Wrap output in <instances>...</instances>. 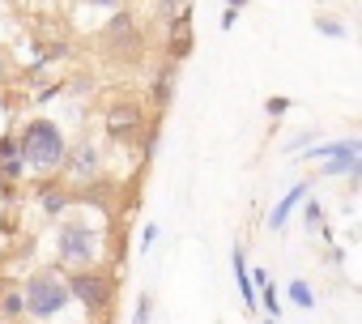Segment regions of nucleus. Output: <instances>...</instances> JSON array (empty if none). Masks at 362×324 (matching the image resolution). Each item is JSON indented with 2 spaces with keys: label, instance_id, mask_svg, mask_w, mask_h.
Wrapping results in <instances>:
<instances>
[{
  "label": "nucleus",
  "instance_id": "1",
  "mask_svg": "<svg viewBox=\"0 0 362 324\" xmlns=\"http://www.w3.org/2000/svg\"><path fill=\"white\" fill-rule=\"evenodd\" d=\"M18 290H22V303H26V320L30 324H56L73 307V294H69V282H64V269L60 265H39L35 273L22 277Z\"/></svg>",
  "mask_w": 362,
  "mask_h": 324
},
{
  "label": "nucleus",
  "instance_id": "2",
  "mask_svg": "<svg viewBox=\"0 0 362 324\" xmlns=\"http://www.w3.org/2000/svg\"><path fill=\"white\" fill-rule=\"evenodd\" d=\"M18 149L26 158V171L35 175H56L60 162H64V149H69V137L60 128V120L52 115H35L18 128Z\"/></svg>",
  "mask_w": 362,
  "mask_h": 324
},
{
  "label": "nucleus",
  "instance_id": "3",
  "mask_svg": "<svg viewBox=\"0 0 362 324\" xmlns=\"http://www.w3.org/2000/svg\"><path fill=\"white\" fill-rule=\"evenodd\" d=\"M56 260L60 269H86V265H103V231L81 218V214H64L56 218Z\"/></svg>",
  "mask_w": 362,
  "mask_h": 324
},
{
  "label": "nucleus",
  "instance_id": "4",
  "mask_svg": "<svg viewBox=\"0 0 362 324\" xmlns=\"http://www.w3.org/2000/svg\"><path fill=\"white\" fill-rule=\"evenodd\" d=\"M64 282H69V294H73V307L86 311V320H103L111 307H115V277L103 269V265H86V269H64Z\"/></svg>",
  "mask_w": 362,
  "mask_h": 324
},
{
  "label": "nucleus",
  "instance_id": "5",
  "mask_svg": "<svg viewBox=\"0 0 362 324\" xmlns=\"http://www.w3.org/2000/svg\"><path fill=\"white\" fill-rule=\"evenodd\" d=\"M56 175L69 180V184H77V188L98 184V180H103V145H98L94 137H77V141H69L64 162H60V171H56Z\"/></svg>",
  "mask_w": 362,
  "mask_h": 324
},
{
  "label": "nucleus",
  "instance_id": "6",
  "mask_svg": "<svg viewBox=\"0 0 362 324\" xmlns=\"http://www.w3.org/2000/svg\"><path fill=\"white\" fill-rule=\"evenodd\" d=\"M103 47L115 56V60H136L141 47H145V35H141V22L128 13V9H115L111 22L103 26Z\"/></svg>",
  "mask_w": 362,
  "mask_h": 324
},
{
  "label": "nucleus",
  "instance_id": "7",
  "mask_svg": "<svg viewBox=\"0 0 362 324\" xmlns=\"http://www.w3.org/2000/svg\"><path fill=\"white\" fill-rule=\"evenodd\" d=\"M103 128H107V137L115 141V145H136L141 137H145V111H141V103H132V98H115L107 111H103Z\"/></svg>",
  "mask_w": 362,
  "mask_h": 324
},
{
  "label": "nucleus",
  "instance_id": "8",
  "mask_svg": "<svg viewBox=\"0 0 362 324\" xmlns=\"http://www.w3.org/2000/svg\"><path fill=\"white\" fill-rule=\"evenodd\" d=\"M35 197H39V209H43L47 218H64V214H69V205H73V197H69V188H64V180H60V175H39Z\"/></svg>",
  "mask_w": 362,
  "mask_h": 324
},
{
  "label": "nucleus",
  "instance_id": "9",
  "mask_svg": "<svg viewBox=\"0 0 362 324\" xmlns=\"http://www.w3.org/2000/svg\"><path fill=\"white\" fill-rule=\"evenodd\" d=\"M26 175H30V171H26V158H22V149H18V132H5V137H0V184L18 188Z\"/></svg>",
  "mask_w": 362,
  "mask_h": 324
},
{
  "label": "nucleus",
  "instance_id": "10",
  "mask_svg": "<svg viewBox=\"0 0 362 324\" xmlns=\"http://www.w3.org/2000/svg\"><path fill=\"white\" fill-rule=\"evenodd\" d=\"M307 197H311V180H294V184L286 188V197H281V201L269 209V231H286L290 214H294V209H298Z\"/></svg>",
  "mask_w": 362,
  "mask_h": 324
},
{
  "label": "nucleus",
  "instance_id": "11",
  "mask_svg": "<svg viewBox=\"0 0 362 324\" xmlns=\"http://www.w3.org/2000/svg\"><path fill=\"white\" fill-rule=\"evenodd\" d=\"M230 269H235V282H239V299H243V311L247 316H260V303H256V286H252V277H247V252H243V243H235L230 248Z\"/></svg>",
  "mask_w": 362,
  "mask_h": 324
},
{
  "label": "nucleus",
  "instance_id": "12",
  "mask_svg": "<svg viewBox=\"0 0 362 324\" xmlns=\"http://www.w3.org/2000/svg\"><path fill=\"white\" fill-rule=\"evenodd\" d=\"M0 320H9V324L26 320V303H22V290H18V286H5V290H0Z\"/></svg>",
  "mask_w": 362,
  "mask_h": 324
},
{
  "label": "nucleus",
  "instance_id": "13",
  "mask_svg": "<svg viewBox=\"0 0 362 324\" xmlns=\"http://www.w3.org/2000/svg\"><path fill=\"white\" fill-rule=\"evenodd\" d=\"M358 158H362V154H337V158H324V162H320V175H324V180H345Z\"/></svg>",
  "mask_w": 362,
  "mask_h": 324
},
{
  "label": "nucleus",
  "instance_id": "14",
  "mask_svg": "<svg viewBox=\"0 0 362 324\" xmlns=\"http://www.w3.org/2000/svg\"><path fill=\"white\" fill-rule=\"evenodd\" d=\"M286 299H290L294 307H303V311H311V307H315V290H311V282H307V277H294V282L286 286Z\"/></svg>",
  "mask_w": 362,
  "mask_h": 324
},
{
  "label": "nucleus",
  "instance_id": "15",
  "mask_svg": "<svg viewBox=\"0 0 362 324\" xmlns=\"http://www.w3.org/2000/svg\"><path fill=\"white\" fill-rule=\"evenodd\" d=\"M170 94H175V64H166V69H162V77L153 81V107L162 111V107L170 103Z\"/></svg>",
  "mask_w": 362,
  "mask_h": 324
},
{
  "label": "nucleus",
  "instance_id": "16",
  "mask_svg": "<svg viewBox=\"0 0 362 324\" xmlns=\"http://www.w3.org/2000/svg\"><path fill=\"white\" fill-rule=\"evenodd\" d=\"M303 226H307L311 235H320V231H324V205H320L315 197H307V201H303Z\"/></svg>",
  "mask_w": 362,
  "mask_h": 324
},
{
  "label": "nucleus",
  "instance_id": "17",
  "mask_svg": "<svg viewBox=\"0 0 362 324\" xmlns=\"http://www.w3.org/2000/svg\"><path fill=\"white\" fill-rule=\"evenodd\" d=\"M256 303H264V316H273V320H281V311H286V307H281V294H277V286H273V277L260 286V299H256Z\"/></svg>",
  "mask_w": 362,
  "mask_h": 324
},
{
  "label": "nucleus",
  "instance_id": "18",
  "mask_svg": "<svg viewBox=\"0 0 362 324\" xmlns=\"http://www.w3.org/2000/svg\"><path fill=\"white\" fill-rule=\"evenodd\" d=\"M315 30H320L324 39H345V35H349V30H345V22H341V18H328V13H320V18H315Z\"/></svg>",
  "mask_w": 362,
  "mask_h": 324
},
{
  "label": "nucleus",
  "instance_id": "19",
  "mask_svg": "<svg viewBox=\"0 0 362 324\" xmlns=\"http://www.w3.org/2000/svg\"><path fill=\"white\" fill-rule=\"evenodd\" d=\"M315 141H320V128H303V132H294L281 149H286V154H303V149H307V145H315Z\"/></svg>",
  "mask_w": 362,
  "mask_h": 324
},
{
  "label": "nucleus",
  "instance_id": "20",
  "mask_svg": "<svg viewBox=\"0 0 362 324\" xmlns=\"http://www.w3.org/2000/svg\"><path fill=\"white\" fill-rule=\"evenodd\" d=\"M132 324H153V294H136V307H132Z\"/></svg>",
  "mask_w": 362,
  "mask_h": 324
},
{
  "label": "nucleus",
  "instance_id": "21",
  "mask_svg": "<svg viewBox=\"0 0 362 324\" xmlns=\"http://www.w3.org/2000/svg\"><path fill=\"white\" fill-rule=\"evenodd\" d=\"M290 107H294V98H286V94H273V98H264V115H269V120H281Z\"/></svg>",
  "mask_w": 362,
  "mask_h": 324
},
{
  "label": "nucleus",
  "instance_id": "22",
  "mask_svg": "<svg viewBox=\"0 0 362 324\" xmlns=\"http://www.w3.org/2000/svg\"><path fill=\"white\" fill-rule=\"evenodd\" d=\"M153 9H158L162 18H175V13H184V9H192V0H153Z\"/></svg>",
  "mask_w": 362,
  "mask_h": 324
},
{
  "label": "nucleus",
  "instance_id": "23",
  "mask_svg": "<svg viewBox=\"0 0 362 324\" xmlns=\"http://www.w3.org/2000/svg\"><path fill=\"white\" fill-rule=\"evenodd\" d=\"M158 235H162V226H158V222H149V226H141V252H149V248L158 243Z\"/></svg>",
  "mask_w": 362,
  "mask_h": 324
},
{
  "label": "nucleus",
  "instance_id": "24",
  "mask_svg": "<svg viewBox=\"0 0 362 324\" xmlns=\"http://www.w3.org/2000/svg\"><path fill=\"white\" fill-rule=\"evenodd\" d=\"M81 5H90V9H103V13H115V9H124V0H81Z\"/></svg>",
  "mask_w": 362,
  "mask_h": 324
},
{
  "label": "nucleus",
  "instance_id": "25",
  "mask_svg": "<svg viewBox=\"0 0 362 324\" xmlns=\"http://www.w3.org/2000/svg\"><path fill=\"white\" fill-rule=\"evenodd\" d=\"M235 22H239V9H226L222 5V30H235Z\"/></svg>",
  "mask_w": 362,
  "mask_h": 324
},
{
  "label": "nucleus",
  "instance_id": "26",
  "mask_svg": "<svg viewBox=\"0 0 362 324\" xmlns=\"http://www.w3.org/2000/svg\"><path fill=\"white\" fill-rule=\"evenodd\" d=\"M226 9H239V13H243V9H247V0H226Z\"/></svg>",
  "mask_w": 362,
  "mask_h": 324
},
{
  "label": "nucleus",
  "instance_id": "27",
  "mask_svg": "<svg viewBox=\"0 0 362 324\" xmlns=\"http://www.w3.org/2000/svg\"><path fill=\"white\" fill-rule=\"evenodd\" d=\"M260 324H281V320H273V316H264V320H260Z\"/></svg>",
  "mask_w": 362,
  "mask_h": 324
},
{
  "label": "nucleus",
  "instance_id": "28",
  "mask_svg": "<svg viewBox=\"0 0 362 324\" xmlns=\"http://www.w3.org/2000/svg\"><path fill=\"white\" fill-rule=\"evenodd\" d=\"M18 324H30V320H18Z\"/></svg>",
  "mask_w": 362,
  "mask_h": 324
}]
</instances>
